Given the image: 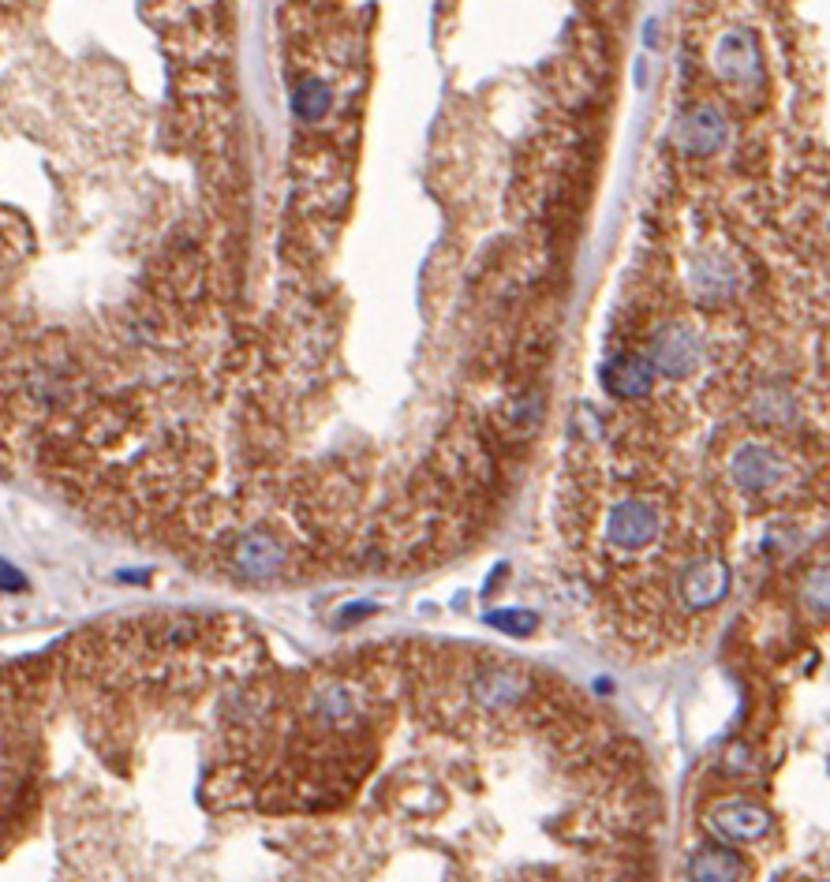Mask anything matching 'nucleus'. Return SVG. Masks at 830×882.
<instances>
[{"mask_svg": "<svg viewBox=\"0 0 830 882\" xmlns=\"http://www.w3.org/2000/svg\"><path fill=\"white\" fill-rule=\"evenodd\" d=\"M730 584H733L730 561L711 557V554H700V557H688L685 565L677 569L673 591H677V602H681L688 613H703V610H711V606H718V602L726 598Z\"/></svg>", "mask_w": 830, "mask_h": 882, "instance_id": "7ed1b4c3", "label": "nucleus"}, {"mask_svg": "<svg viewBox=\"0 0 830 882\" xmlns=\"http://www.w3.org/2000/svg\"><path fill=\"white\" fill-rule=\"evenodd\" d=\"M696 285L703 292H711V296H722V292H730L737 285V270H733V262L726 258H707L696 266Z\"/></svg>", "mask_w": 830, "mask_h": 882, "instance_id": "4468645a", "label": "nucleus"}, {"mask_svg": "<svg viewBox=\"0 0 830 882\" xmlns=\"http://www.w3.org/2000/svg\"><path fill=\"white\" fill-rule=\"evenodd\" d=\"M726 135H730V124L711 105H700L681 120V143H685L688 154H718L726 146Z\"/></svg>", "mask_w": 830, "mask_h": 882, "instance_id": "1a4fd4ad", "label": "nucleus"}, {"mask_svg": "<svg viewBox=\"0 0 830 882\" xmlns=\"http://www.w3.org/2000/svg\"><path fill=\"white\" fill-rule=\"evenodd\" d=\"M707 823H711L715 834L737 841V845H745V841H759L767 830H771V815L759 808V804L722 800V804H715V808L707 811Z\"/></svg>", "mask_w": 830, "mask_h": 882, "instance_id": "0eeeda50", "label": "nucleus"}, {"mask_svg": "<svg viewBox=\"0 0 830 882\" xmlns=\"http://www.w3.org/2000/svg\"><path fill=\"white\" fill-rule=\"evenodd\" d=\"M730 479L745 498H763L786 483L789 464L771 441H741L730 456Z\"/></svg>", "mask_w": 830, "mask_h": 882, "instance_id": "f03ea898", "label": "nucleus"}, {"mask_svg": "<svg viewBox=\"0 0 830 882\" xmlns=\"http://www.w3.org/2000/svg\"><path fill=\"white\" fill-rule=\"evenodd\" d=\"M285 561V542L273 531H244L232 546V569L240 580H251V584H266L273 576H281Z\"/></svg>", "mask_w": 830, "mask_h": 882, "instance_id": "39448f33", "label": "nucleus"}, {"mask_svg": "<svg viewBox=\"0 0 830 882\" xmlns=\"http://www.w3.org/2000/svg\"><path fill=\"white\" fill-rule=\"evenodd\" d=\"M647 359H651V367L659 378L666 382H685L692 378L703 363V337L696 326H688V322H662L655 329V337L647 344Z\"/></svg>", "mask_w": 830, "mask_h": 882, "instance_id": "f257e3e1", "label": "nucleus"}, {"mask_svg": "<svg viewBox=\"0 0 830 882\" xmlns=\"http://www.w3.org/2000/svg\"><path fill=\"white\" fill-rule=\"evenodd\" d=\"M688 879L692 882H737L741 879V856L730 845H703L688 860Z\"/></svg>", "mask_w": 830, "mask_h": 882, "instance_id": "9b49d317", "label": "nucleus"}, {"mask_svg": "<svg viewBox=\"0 0 830 882\" xmlns=\"http://www.w3.org/2000/svg\"><path fill=\"white\" fill-rule=\"evenodd\" d=\"M333 105V90L322 79H303L296 86V94H292V109L303 116V120H318V116H326Z\"/></svg>", "mask_w": 830, "mask_h": 882, "instance_id": "f8f14e48", "label": "nucleus"}, {"mask_svg": "<svg viewBox=\"0 0 830 882\" xmlns=\"http://www.w3.org/2000/svg\"><path fill=\"white\" fill-rule=\"evenodd\" d=\"M801 602L808 606V613H816V617H830V561H819V565H812V572L804 576Z\"/></svg>", "mask_w": 830, "mask_h": 882, "instance_id": "ddd939ff", "label": "nucleus"}, {"mask_svg": "<svg viewBox=\"0 0 830 882\" xmlns=\"http://www.w3.org/2000/svg\"><path fill=\"white\" fill-rule=\"evenodd\" d=\"M0 591H12V595L27 591V576H23V572H15L8 561H0Z\"/></svg>", "mask_w": 830, "mask_h": 882, "instance_id": "dca6fc26", "label": "nucleus"}, {"mask_svg": "<svg viewBox=\"0 0 830 882\" xmlns=\"http://www.w3.org/2000/svg\"><path fill=\"white\" fill-rule=\"evenodd\" d=\"M718 72L730 83H752L759 72V53H756V34L745 27L730 30L722 45H718Z\"/></svg>", "mask_w": 830, "mask_h": 882, "instance_id": "9d476101", "label": "nucleus"}, {"mask_svg": "<svg viewBox=\"0 0 830 882\" xmlns=\"http://www.w3.org/2000/svg\"><path fill=\"white\" fill-rule=\"evenodd\" d=\"M490 625L501 628V632H513V636H524L535 628V613H524V610H498L490 613Z\"/></svg>", "mask_w": 830, "mask_h": 882, "instance_id": "2eb2a0df", "label": "nucleus"}, {"mask_svg": "<svg viewBox=\"0 0 830 882\" xmlns=\"http://www.w3.org/2000/svg\"><path fill=\"white\" fill-rule=\"evenodd\" d=\"M662 535V509L651 498H621L606 516V539L621 554H644Z\"/></svg>", "mask_w": 830, "mask_h": 882, "instance_id": "20e7f679", "label": "nucleus"}, {"mask_svg": "<svg viewBox=\"0 0 830 882\" xmlns=\"http://www.w3.org/2000/svg\"><path fill=\"white\" fill-rule=\"evenodd\" d=\"M468 692L479 703V711H513L528 692V681L513 666H487L472 677Z\"/></svg>", "mask_w": 830, "mask_h": 882, "instance_id": "423d86ee", "label": "nucleus"}, {"mask_svg": "<svg viewBox=\"0 0 830 882\" xmlns=\"http://www.w3.org/2000/svg\"><path fill=\"white\" fill-rule=\"evenodd\" d=\"M655 367H651V359L644 352H617L606 367H602V382L606 389L614 393L617 400H640L651 393V385H655Z\"/></svg>", "mask_w": 830, "mask_h": 882, "instance_id": "6e6552de", "label": "nucleus"}]
</instances>
